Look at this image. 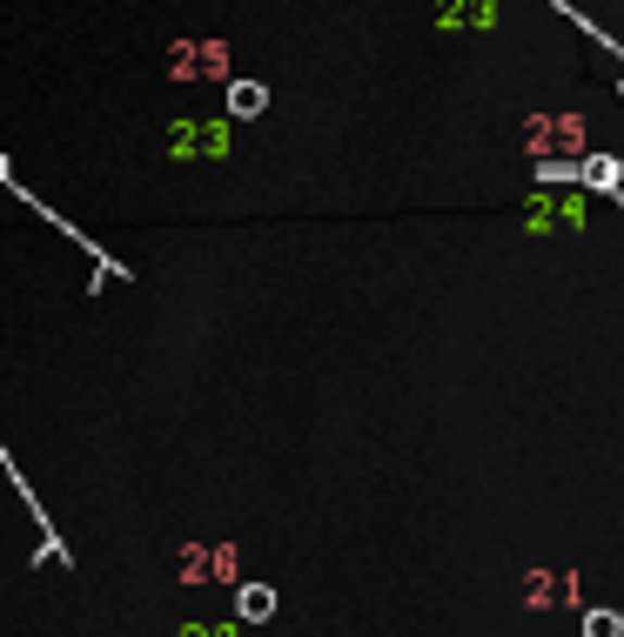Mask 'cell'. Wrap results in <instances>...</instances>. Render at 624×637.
Wrapping results in <instances>:
<instances>
[{
	"label": "cell",
	"mask_w": 624,
	"mask_h": 637,
	"mask_svg": "<svg viewBox=\"0 0 624 637\" xmlns=\"http://www.w3.org/2000/svg\"><path fill=\"white\" fill-rule=\"evenodd\" d=\"M524 141H531V154H577L584 128H577V114H558V122H531Z\"/></svg>",
	"instance_id": "6da1fadb"
},
{
	"label": "cell",
	"mask_w": 624,
	"mask_h": 637,
	"mask_svg": "<svg viewBox=\"0 0 624 637\" xmlns=\"http://www.w3.org/2000/svg\"><path fill=\"white\" fill-rule=\"evenodd\" d=\"M571 590H577V584H571L564 571H558V577H551V571H531V577H524V604L551 611V604H571Z\"/></svg>",
	"instance_id": "7a4b0ae2"
},
{
	"label": "cell",
	"mask_w": 624,
	"mask_h": 637,
	"mask_svg": "<svg viewBox=\"0 0 624 637\" xmlns=\"http://www.w3.org/2000/svg\"><path fill=\"white\" fill-rule=\"evenodd\" d=\"M182 577H236V550H188Z\"/></svg>",
	"instance_id": "3957f363"
},
{
	"label": "cell",
	"mask_w": 624,
	"mask_h": 637,
	"mask_svg": "<svg viewBox=\"0 0 624 637\" xmlns=\"http://www.w3.org/2000/svg\"><path fill=\"white\" fill-rule=\"evenodd\" d=\"M450 21H490V0H450Z\"/></svg>",
	"instance_id": "277c9868"
},
{
	"label": "cell",
	"mask_w": 624,
	"mask_h": 637,
	"mask_svg": "<svg viewBox=\"0 0 624 637\" xmlns=\"http://www.w3.org/2000/svg\"><path fill=\"white\" fill-rule=\"evenodd\" d=\"M624 624L611 617V611H591V617H584V637H617Z\"/></svg>",
	"instance_id": "5b68a950"
},
{
	"label": "cell",
	"mask_w": 624,
	"mask_h": 637,
	"mask_svg": "<svg viewBox=\"0 0 624 637\" xmlns=\"http://www.w3.org/2000/svg\"><path fill=\"white\" fill-rule=\"evenodd\" d=\"M242 617H269V590H262V584L242 590Z\"/></svg>",
	"instance_id": "8992f818"
},
{
	"label": "cell",
	"mask_w": 624,
	"mask_h": 637,
	"mask_svg": "<svg viewBox=\"0 0 624 637\" xmlns=\"http://www.w3.org/2000/svg\"><path fill=\"white\" fill-rule=\"evenodd\" d=\"M188 637H236V630H188Z\"/></svg>",
	"instance_id": "52a82bcc"
}]
</instances>
